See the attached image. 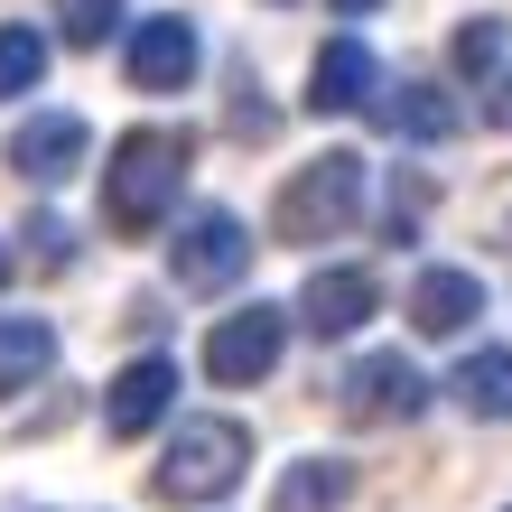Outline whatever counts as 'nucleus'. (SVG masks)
<instances>
[{"label": "nucleus", "mask_w": 512, "mask_h": 512, "mask_svg": "<svg viewBox=\"0 0 512 512\" xmlns=\"http://www.w3.org/2000/svg\"><path fill=\"white\" fill-rule=\"evenodd\" d=\"M28 233H38V261H47V270H66V261H75V243H66V224H56V215H38Z\"/></svg>", "instance_id": "aec40b11"}, {"label": "nucleus", "mask_w": 512, "mask_h": 512, "mask_svg": "<svg viewBox=\"0 0 512 512\" xmlns=\"http://www.w3.org/2000/svg\"><path fill=\"white\" fill-rule=\"evenodd\" d=\"M84 159H94V131H84V112H28L19 140H10L19 187H66Z\"/></svg>", "instance_id": "1a4fd4ad"}, {"label": "nucleus", "mask_w": 512, "mask_h": 512, "mask_svg": "<svg viewBox=\"0 0 512 512\" xmlns=\"http://www.w3.org/2000/svg\"><path fill=\"white\" fill-rule=\"evenodd\" d=\"M485 84H494V94H485V112H494V122H503V131H512V66H494Z\"/></svg>", "instance_id": "412c9836"}, {"label": "nucleus", "mask_w": 512, "mask_h": 512, "mask_svg": "<svg viewBox=\"0 0 512 512\" xmlns=\"http://www.w3.org/2000/svg\"><path fill=\"white\" fill-rule=\"evenodd\" d=\"M354 503V457H289L270 485V512H345Z\"/></svg>", "instance_id": "2eb2a0df"}, {"label": "nucleus", "mask_w": 512, "mask_h": 512, "mask_svg": "<svg viewBox=\"0 0 512 512\" xmlns=\"http://www.w3.org/2000/svg\"><path fill=\"white\" fill-rule=\"evenodd\" d=\"M503 47H512V38H503V19H494V10H475L457 38H447V56H457V75H466V84H485V75L503 66Z\"/></svg>", "instance_id": "a211bd4d"}, {"label": "nucleus", "mask_w": 512, "mask_h": 512, "mask_svg": "<svg viewBox=\"0 0 512 512\" xmlns=\"http://www.w3.org/2000/svg\"><path fill=\"white\" fill-rule=\"evenodd\" d=\"M47 28L28 19H0V103H28V84H47Z\"/></svg>", "instance_id": "f3484780"}, {"label": "nucleus", "mask_w": 512, "mask_h": 512, "mask_svg": "<svg viewBox=\"0 0 512 512\" xmlns=\"http://www.w3.org/2000/svg\"><path fill=\"white\" fill-rule=\"evenodd\" d=\"M373 308H382V280H373V270H354V261L308 270V289H298V317H308V336H364Z\"/></svg>", "instance_id": "9d476101"}, {"label": "nucleus", "mask_w": 512, "mask_h": 512, "mask_svg": "<svg viewBox=\"0 0 512 512\" xmlns=\"http://www.w3.org/2000/svg\"><path fill=\"white\" fill-rule=\"evenodd\" d=\"M475 317H485V280H475V270L438 261V270L410 280V326H419V336H466Z\"/></svg>", "instance_id": "f8f14e48"}, {"label": "nucleus", "mask_w": 512, "mask_h": 512, "mask_svg": "<svg viewBox=\"0 0 512 512\" xmlns=\"http://www.w3.org/2000/svg\"><path fill=\"white\" fill-rule=\"evenodd\" d=\"M373 84H382V56L345 28V38H326L317 66H308V112H317V122H326V112H364Z\"/></svg>", "instance_id": "9b49d317"}, {"label": "nucleus", "mask_w": 512, "mask_h": 512, "mask_svg": "<svg viewBox=\"0 0 512 512\" xmlns=\"http://www.w3.org/2000/svg\"><path fill=\"white\" fill-rule=\"evenodd\" d=\"M270 10H289V0H270Z\"/></svg>", "instance_id": "b1692460"}, {"label": "nucleus", "mask_w": 512, "mask_h": 512, "mask_svg": "<svg viewBox=\"0 0 512 512\" xmlns=\"http://www.w3.org/2000/svg\"><path fill=\"white\" fill-rule=\"evenodd\" d=\"M122 10L131 0H56V38L66 47H103L112 28H122Z\"/></svg>", "instance_id": "6ab92c4d"}, {"label": "nucleus", "mask_w": 512, "mask_h": 512, "mask_svg": "<svg viewBox=\"0 0 512 512\" xmlns=\"http://www.w3.org/2000/svg\"><path fill=\"white\" fill-rule=\"evenodd\" d=\"M243 475H252V429L224 419V410H205V419H177L168 429V457L149 475V494L159 503H224Z\"/></svg>", "instance_id": "f03ea898"}, {"label": "nucleus", "mask_w": 512, "mask_h": 512, "mask_svg": "<svg viewBox=\"0 0 512 512\" xmlns=\"http://www.w3.org/2000/svg\"><path fill=\"white\" fill-rule=\"evenodd\" d=\"M429 401H438V382L419 373L401 345L364 354V364L336 382V410H345V419H364V429H410V419H429Z\"/></svg>", "instance_id": "39448f33"}, {"label": "nucleus", "mask_w": 512, "mask_h": 512, "mask_svg": "<svg viewBox=\"0 0 512 512\" xmlns=\"http://www.w3.org/2000/svg\"><path fill=\"white\" fill-rule=\"evenodd\" d=\"M177 410V354H131L122 373H112V391H103V438H149L159 419Z\"/></svg>", "instance_id": "6e6552de"}, {"label": "nucleus", "mask_w": 512, "mask_h": 512, "mask_svg": "<svg viewBox=\"0 0 512 512\" xmlns=\"http://www.w3.org/2000/svg\"><path fill=\"white\" fill-rule=\"evenodd\" d=\"M280 354H289V308L252 298V308H233L215 336H205V373H215L224 391H243V382H270V373H280Z\"/></svg>", "instance_id": "423d86ee"}, {"label": "nucleus", "mask_w": 512, "mask_h": 512, "mask_svg": "<svg viewBox=\"0 0 512 512\" xmlns=\"http://www.w3.org/2000/svg\"><path fill=\"white\" fill-rule=\"evenodd\" d=\"M187 168H196L187 131L140 122V131L112 140V159H103V224H112V243H149V233L177 215V196H187Z\"/></svg>", "instance_id": "f257e3e1"}, {"label": "nucleus", "mask_w": 512, "mask_h": 512, "mask_svg": "<svg viewBox=\"0 0 512 512\" xmlns=\"http://www.w3.org/2000/svg\"><path fill=\"white\" fill-rule=\"evenodd\" d=\"M243 270H252V224L233 215V205L177 215V233H168V280L177 289H233Z\"/></svg>", "instance_id": "20e7f679"}, {"label": "nucleus", "mask_w": 512, "mask_h": 512, "mask_svg": "<svg viewBox=\"0 0 512 512\" xmlns=\"http://www.w3.org/2000/svg\"><path fill=\"white\" fill-rule=\"evenodd\" d=\"M354 215H364V159H354V149H326V159H308L280 187L270 233H280V243H326V233H354Z\"/></svg>", "instance_id": "7ed1b4c3"}, {"label": "nucleus", "mask_w": 512, "mask_h": 512, "mask_svg": "<svg viewBox=\"0 0 512 512\" xmlns=\"http://www.w3.org/2000/svg\"><path fill=\"white\" fill-rule=\"evenodd\" d=\"M447 401L466 419H512V354L503 345H475L457 373H447Z\"/></svg>", "instance_id": "dca6fc26"}, {"label": "nucleus", "mask_w": 512, "mask_h": 512, "mask_svg": "<svg viewBox=\"0 0 512 512\" xmlns=\"http://www.w3.org/2000/svg\"><path fill=\"white\" fill-rule=\"evenodd\" d=\"M503 512H512V503H503Z\"/></svg>", "instance_id": "393cba45"}, {"label": "nucleus", "mask_w": 512, "mask_h": 512, "mask_svg": "<svg viewBox=\"0 0 512 512\" xmlns=\"http://www.w3.org/2000/svg\"><path fill=\"white\" fill-rule=\"evenodd\" d=\"M326 10H345V19H364V10H382V0H326Z\"/></svg>", "instance_id": "4be33fe9"}, {"label": "nucleus", "mask_w": 512, "mask_h": 512, "mask_svg": "<svg viewBox=\"0 0 512 512\" xmlns=\"http://www.w3.org/2000/svg\"><path fill=\"white\" fill-rule=\"evenodd\" d=\"M364 112H382V131H401L410 149L457 140V103H447L438 84H401V94H382V84H373V103H364Z\"/></svg>", "instance_id": "4468645a"}, {"label": "nucleus", "mask_w": 512, "mask_h": 512, "mask_svg": "<svg viewBox=\"0 0 512 512\" xmlns=\"http://www.w3.org/2000/svg\"><path fill=\"white\" fill-rule=\"evenodd\" d=\"M196 66H205V38H196L187 10H159V19L131 28V56H122L131 94H177V84H196Z\"/></svg>", "instance_id": "0eeeda50"}, {"label": "nucleus", "mask_w": 512, "mask_h": 512, "mask_svg": "<svg viewBox=\"0 0 512 512\" xmlns=\"http://www.w3.org/2000/svg\"><path fill=\"white\" fill-rule=\"evenodd\" d=\"M47 373H56V326L38 308H10L0 317V410H10L19 391H38Z\"/></svg>", "instance_id": "ddd939ff"}, {"label": "nucleus", "mask_w": 512, "mask_h": 512, "mask_svg": "<svg viewBox=\"0 0 512 512\" xmlns=\"http://www.w3.org/2000/svg\"><path fill=\"white\" fill-rule=\"evenodd\" d=\"M0 289H10V243H0Z\"/></svg>", "instance_id": "5701e85b"}]
</instances>
